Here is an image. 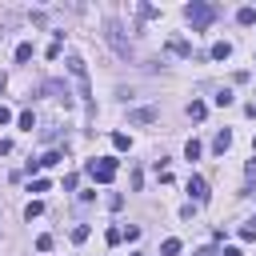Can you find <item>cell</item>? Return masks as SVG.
I'll return each mask as SVG.
<instances>
[{"label": "cell", "mask_w": 256, "mask_h": 256, "mask_svg": "<svg viewBox=\"0 0 256 256\" xmlns=\"http://www.w3.org/2000/svg\"><path fill=\"white\" fill-rule=\"evenodd\" d=\"M52 248V236H36V252H48Z\"/></svg>", "instance_id": "21"}, {"label": "cell", "mask_w": 256, "mask_h": 256, "mask_svg": "<svg viewBox=\"0 0 256 256\" xmlns=\"http://www.w3.org/2000/svg\"><path fill=\"white\" fill-rule=\"evenodd\" d=\"M196 256H220V252H216V248H212V244H208V248H200V252H196Z\"/></svg>", "instance_id": "23"}, {"label": "cell", "mask_w": 256, "mask_h": 256, "mask_svg": "<svg viewBox=\"0 0 256 256\" xmlns=\"http://www.w3.org/2000/svg\"><path fill=\"white\" fill-rule=\"evenodd\" d=\"M236 20H240L244 28H248V24H256V8H240V12H236Z\"/></svg>", "instance_id": "10"}, {"label": "cell", "mask_w": 256, "mask_h": 256, "mask_svg": "<svg viewBox=\"0 0 256 256\" xmlns=\"http://www.w3.org/2000/svg\"><path fill=\"white\" fill-rule=\"evenodd\" d=\"M248 176H256V160H248Z\"/></svg>", "instance_id": "24"}, {"label": "cell", "mask_w": 256, "mask_h": 256, "mask_svg": "<svg viewBox=\"0 0 256 256\" xmlns=\"http://www.w3.org/2000/svg\"><path fill=\"white\" fill-rule=\"evenodd\" d=\"M104 36H108V44L116 48V56H124V60L132 56V44L124 40V28H120V20H108V24H104Z\"/></svg>", "instance_id": "2"}, {"label": "cell", "mask_w": 256, "mask_h": 256, "mask_svg": "<svg viewBox=\"0 0 256 256\" xmlns=\"http://www.w3.org/2000/svg\"><path fill=\"white\" fill-rule=\"evenodd\" d=\"M188 192H192V200H196V204H204V200H208V184H204L200 176H188Z\"/></svg>", "instance_id": "5"}, {"label": "cell", "mask_w": 256, "mask_h": 256, "mask_svg": "<svg viewBox=\"0 0 256 256\" xmlns=\"http://www.w3.org/2000/svg\"><path fill=\"white\" fill-rule=\"evenodd\" d=\"M4 84H8V80H4V72H0V92H4Z\"/></svg>", "instance_id": "26"}, {"label": "cell", "mask_w": 256, "mask_h": 256, "mask_svg": "<svg viewBox=\"0 0 256 256\" xmlns=\"http://www.w3.org/2000/svg\"><path fill=\"white\" fill-rule=\"evenodd\" d=\"M40 212H44V204H40V200H32V204L24 208V216H28V220H32V216H40Z\"/></svg>", "instance_id": "18"}, {"label": "cell", "mask_w": 256, "mask_h": 256, "mask_svg": "<svg viewBox=\"0 0 256 256\" xmlns=\"http://www.w3.org/2000/svg\"><path fill=\"white\" fill-rule=\"evenodd\" d=\"M16 60H20V64H28V60H32V44H28V40H24V44H16Z\"/></svg>", "instance_id": "11"}, {"label": "cell", "mask_w": 256, "mask_h": 256, "mask_svg": "<svg viewBox=\"0 0 256 256\" xmlns=\"http://www.w3.org/2000/svg\"><path fill=\"white\" fill-rule=\"evenodd\" d=\"M8 120H12V112H8L4 104H0V124H8Z\"/></svg>", "instance_id": "22"}, {"label": "cell", "mask_w": 256, "mask_h": 256, "mask_svg": "<svg viewBox=\"0 0 256 256\" xmlns=\"http://www.w3.org/2000/svg\"><path fill=\"white\" fill-rule=\"evenodd\" d=\"M72 240L84 244V240H88V224H76V228H72Z\"/></svg>", "instance_id": "15"}, {"label": "cell", "mask_w": 256, "mask_h": 256, "mask_svg": "<svg viewBox=\"0 0 256 256\" xmlns=\"http://www.w3.org/2000/svg\"><path fill=\"white\" fill-rule=\"evenodd\" d=\"M68 72H72V80L80 84V96H84V100H92V96H88V92H92V88H88V68H84V60H80V56H68Z\"/></svg>", "instance_id": "4"}, {"label": "cell", "mask_w": 256, "mask_h": 256, "mask_svg": "<svg viewBox=\"0 0 256 256\" xmlns=\"http://www.w3.org/2000/svg\"><path fill=\"white\" fill-rule=\"evenodd\" d=\"M224 256H240V248H224Z\"/></svg>", "instance_id": "25"}, {"label": "cell", "mask_w": 256, "mask_h": 256, "mask_svg": "<svg viewBox=\"0 0 256 256\" xmlns=\"http://www.w3.org/2000/svg\"><path fill=\"white\" fill-rule=\"evenodd\" d=\"M52 164H60V152H48V156L40 160V168H52Z\"/></svg>", "instance_id": "20"}, {"label": "cell", "mask_w": 256, "mask_h": 256, "mask_svg": "<svg viewBox=\"0 0 256 256\" xmlns=\"http://www.w3.org/2000/svg\"><path fill=\"white\" fill-rule=\"evenodd\" d=\"M156 116H160L156 108H132V112H128V120H132V124H152Z\"/></svg>", "instance_id": "6"}, {"label": "cell", "mask_w": 256, "mask_h": 256, "mask_svg": "<svg viewBox=\"0 0 256 256\" xmlns=\"http://www.w3.org/2000/svg\"><path fill=\"white\" fill-rule=\"evenodd\" d=\"M208 56H212V60H228V56H232V44H228V40H216Z\"/></svg>", "instance_id": "8"}, {"label": "cell", "mask_w": 256, "mask_h": 256, "mask_svg": "<svg viewBox=\"0 0 256 256\" xmlns=\"http://www.w3.org/2000/svg\"><path fill=\"white\" fill-rule=\"evenodd\" d=\"M216 104H220V108H228V104H232V92H228V88H220V92H216Z\"/></svg>", "instance_id": "16"}, {"label": "cell", "mask_w": 256, "mask_h": 256, "mask_svg": "<svg viewBox=\"0 0 256 256\" xmlns=\"http://www.w3.org/2000/svg\"><path fill=\"white\" fill-rule=\"evenodd\" d=\"M228 144H232V132H228V128H224V132H216V140H212V148H216L220 156L228 152Z\"/></svg>", "instance_id": "9"}, {"label": "cell", "mask_w": 256, "mask_h": 256, "mask_svg": "<svg viewBox=\"0 0 256 256\" xmlns=\"http://www.w3.org/2000/svg\"><path fill=\"white\" fill-rule=\"evenodd\" d=\"M20 128H24V132H32V128H36V120H32V112H20Z\"/></svg>", "instance_id": "17"}, {"label": "cell", "mask_w": 256, "mask_h": 256, "mask_svg": "<svg viewBox=\"0 0 256 256\" xmlns=\"http://www.w3.org/2000/svg\"><path fill=\"white\" fill-rule=\"evenodd\" d=\"M184 16L192 20V32H204V28L216 20V8H212V4H204V0H192V4L184 8Z\"/></svg>", "instance_id": "1"}, {"label": "cell", "mask_w": 256, "mask_h": 256, "mask_svg": "<svg viewBox=\"0 0 256 256\" xmlns=\"http://www.w3.org/2000/svg\"><path fill=\"white\" fill-rule=\"evenodd\" d=\"M168 52H172V56H192V44L180 40V36H172V40H168Z\"/></svg>", "instance_id": "7"}, {"label": "cell", "mask_w": 256, "mask_h": 256, "mask_svg": "<svg viewBox=\"0 0 256 256\" xmlns=\"http://www.w3.org/2000/svg\"><path fill=\"white\" fill-rule=\"evenodd\" d=\"M88 176H92L96 184H108V180L116 176V160H108V156H100V160H88Z\"/></svg>", "instance_id": "3"}, {"label": "cell", "mask_w": 256, "mask_h": 256, "mask_svg": "<svg viewBox=\"0 0 256 256\" xmlns=\"http://www.w3.org/2000/svg\"><path fill=\"white\" fill-rule=\"evenodd\" d=\"M160 252H164V256H176V252H180V240H176V236H168V240L160 244Z\"/></svg>", "instance_id": "12"}, {"label": "cell", "mask_w": 256, "mask_h": 256, "mask_svg": "<svg viewBox=\"0 0 256 256\" xmlns=\"http://www.w3.org/2000/svg\"><path fill=\"white\" fill-rule=\"evenodd\" d=\"M204 112H208V108H204L200 100H192V104H188V116H192V120H204Z\"/></svg>", "instance_id": "13"}, {"label": "cell", "mask_w": 256, "mask_h": 256, "mask_svg": "<svg viewBox=\"0 0 256 256\" xmlns=\"http://www.w3.org/2000/svg\"><path fill=\"white\" fill-rule=\"evenodd\" d=\"M200 152H204V148H200V140H188V144H184V156H188V160H196Z\"/></svg>", "instance_id": "14"}, {"label": "cell", "mask_w": 256, "mask_h": 256, "mask_svg": "<svg viewBox=\"0 0 256 256\" xmlns=\"http://www.w3.org/2000/svg\"><path fill=\"white\" fill-rule=\"evenodd\" d=\"M112 144H116V148L124 152V148H128V136H124V132H112Z\"/></svg>", "instance_id": "19"}]
</instances>
